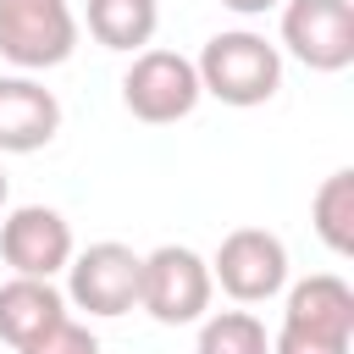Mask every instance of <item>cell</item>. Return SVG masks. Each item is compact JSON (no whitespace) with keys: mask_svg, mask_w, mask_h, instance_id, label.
Instances as JSON below:
<instances>
[{"mask_svg":"<svg viewBox=\"0 0 354 354\" xmlns=\"http://www.w3.org/2000/svg\"><path fill=\"white\" fill-rule=\"evenodd\" d=\"M348 343H354V288L337 271L293 282L271 354H348Z\"/></svg>","mask_w":354,"mask_h":354,"instance_id":"obj_1","label":"cell"},{"mask_svg":"<svg viewBox=\"0 0 354 354\" xmlns=\"http://www.w3.org/2000/svg\"><path fill=\"white\" fill-rule=\"evenodd\" d=\"M194 72H199V88H205V94H216L221 105L249 111V105H266V100L282 88V50L266 44V39L249 33V28H232V33L205 39Z\"/></svg>","mask_w":354,"mask_h":354,"instance_id":"obj_2","label":"cell"},{"mask_svg":"<svg viewBox=\"0 0 354 354\" xmlns=\"http://www.w3.org/2000/svg\"><path fill=\"white\" fill-rule=\"evenodd\" d=\"M210 260L188 243H160L138 266V310H149L160 326H188L210 310Z\"/></svg>","mask_w":354,"mask_h":354,"instance_id":"obj_3","label":"cell"},{"mask_svg":"<svg viewBox=\"0 0 354 354\" xmlns=\"http://www.w3.org/2000/svg\"><path fill=\"white\" fill-rule=\"evenodd\" d=\"M77 17L66 0H0V55L22 72L72 61Z\"/></svg>","mask_w":354,"mask_h":354,"instance_id":"obj_4","label":"cell"},{"mask_svg":"<svg viewBox=\"0 0 354 354\" xmlns=\"http://www.w3.org/2000/svg\"><path fill=\"white\" fill-rule=\"evenodd\" d=\"M199 100H205L199 72H194V61L177 55V50H138L133 66L122 72V105H127L138 122H149V127L183 122Z\"/></svg>","mask_w":354,"mask_h":354,"instance_id":"obj_5","label":"cell"},{"mask_svg":"<svg viewBox=\"0 0 354 354\" xmlns=\"http://www.w3.org/2000/svg\"><path fill=\"white\" fill-rule=\"evenodd\" d=\"M210 282L238 304H266L288 288V243L266 227H232L210 260Z\"/></svg>","mask_w":354,"mask_h":354,"instance_id":"obj_6","label":"cell"},{"mask_svg":"<svg viewBox=\"0 0 354 354\" xmlns=\"http://www.w3.org/2000/svg\"><path fill=\"white\" fill-rule=\"evenodd\" d=\"M282 44L310 72H343L354 61V6L348 0H282Z\"/></svg>","mask_w":354,"mask_h":354,"instance_id":"obj_7","label":"cell"},{"mask_svg":"<svg viewBox=\"0 0 354 354\" xmlns=\"http://www.w3.org/2000/svg\"><path fill=\"white\" fill-rule=\"evenodd\" d=\"M138 266H144V254H133L127 243H88L83 254L72 249L66 299L88 315H127L138 304Z\"/></svg>","mask_w":354,"mask_h":354,"instance_id":"obj_8","label":"cell"},{"mask_svg":"<svg viewBox=\"0 0 354 354\" xmlns=\"http://www.w3.org/2000/svg\"><path fill=\"white\" fill-rule=\"evenodd\" d=\"M0 254L17 277H55L72 260V227L50 205H17L0 221Z\"/></svg>","mask_w":354,"mask_h":354,"instance_id":"obj_9","label":"cell"},{"mask_svg":"<svg viewBox=\"0 0 354 354\" xmlns=\"http://www.w3.org/2000/svg\"><path fill=\"white\" fill-rule=\"evenodd\" d=\"M61 133V100L33 77H0V155H33Z\"/></svg>","mask_w":354,"mask_h":354,"instance_id":"obj_10","label":"cell"},{"mask_svg":"<svg viewBox=\"0 0 354 354\" xmlns=\"http://www.w3.org/2000/svg\"><path fill=\"white\" fill-rule=\"evenodd\" d=\"M61 315H66V293L50 277H11V282H0V343L28 348Z\"/></svg>","mask_w":354,"mask_h":354,"instance_id":"obj_11","label":"cell"},{"mask_svg":"<svg viewBox=\"0 0 354 354\" xmlns=\"http://www.w3.org/2000/svg\"><path fill=\"white\" fill-rule=\"evenodd\" d=\"M160 28L155 0H88V33L105 50H144Z\"/></svg>","mask_w":354,"mask_h":354,"instance_id":"obj_12","label":"cell"},{"mask_svg":"<svg viewBox=\"0 0 354 354\" xmlns=\"http://www.w3.org/2000/svg\"><path fill=\"white\" fill-rule=\"evenodd\" d=\"M310 221H315L321 243H326L337 260L354 254V171H332V177L315 188V199H310Z\"/></svg>","mask_w":354,"mask_h":354,"instance_id":"obj_13","label":"cell"},{"mask_svg":"<svg viewBox=\"0 0 354 354\" xmlns=\"http://www.w3.org/2000/svg\"><path fill=\"white\" fill-rule=\"evenodd\" d=\"M194 354H271V343L249 310H216V315H199V348Z\"/></svg>","mask_w":354,"mask_h":354,"instance_id":"obj_14","label":"cell"},{"mask_svg":"<svg viewBox=\"0 0 354 354\" xmlns=\"http://www.w3.org/2000/svg\"><path fill=\"white\" fill-rule=\"evenodd\" d=\"M17 354H100V337L83 326V321H72V315H61L50 332H39L28 348H17Z\"/></svg>","mask_w":354,"mask_h":354,"instance_id":"obj_15","label":"cell"},{"mask_svg":"<svg viewBox=\"0 0 354 354\" xmlns=\"http://www.w3.org/2000/svg\"><path fill=\"white\" fill-rule=\"evenodd\" d=\"M227 11H238V17H266L271 6H282V0H221Z\"/></svg>","mask_w":354,"mask_h":354,"instance_id":"obj_16","label":"cell"},{"mask_svg":"<svg viewBox=\"0 0 354 354\" xmlns=\"http://www.w3.org/2000/svg\"><path fill=\"white\" fill-rule=\"evenodd\" d=\"M0 210H6V171H0Z\"/></svg>","mask_w":354,"mask_h":354,"instance_id":"obj_17","label":"cell"}]
</instances>
